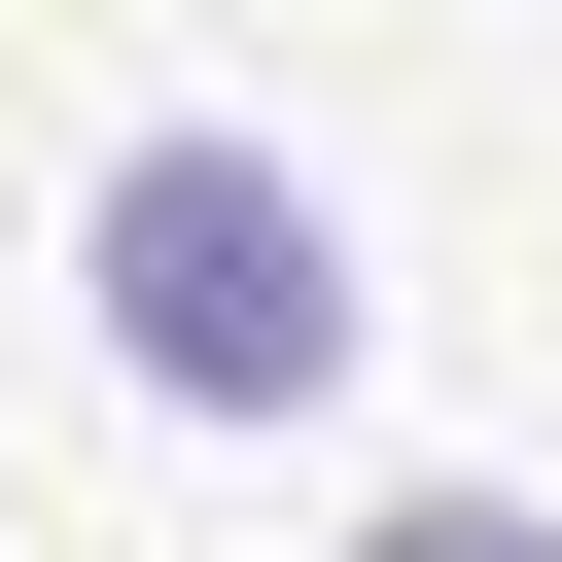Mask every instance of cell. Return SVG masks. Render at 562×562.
Returning a JSON list of instances; mask_svg holds the SVG:
<instances>
[{"label":"cell","mask_w":562,"mask_h":562,"mask_svg":"<svg viewBox=\"0 0 562 562\" xmlns=\"http://www.w3.org/2000/svg\"><path fill=\"white\" fill-rule=\"evenodd\" d=\"M70 281H105V351H140L176 422H316V386H351V211H316L281 140H211V105L70 211Z\"/></svg>","instance_id":"cell-1"},{"label":"cell","mask_w":562,"mask_h":562,"mask_svg":"<svg viewBox=\"0 0 562 562\" xmlns=\"http://www.w3.org/2000/svg\"><path fill=\"white\" fill-rule=\"evenodd\" d=\"M351 562H562V527H527V492H386Z\"/></svg>","instance_id":"cell-2"}]
</instances>
